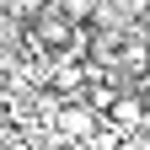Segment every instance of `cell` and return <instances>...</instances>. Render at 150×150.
Instances as JSON below:
<instances>
[{"label":"cell","mask_w":150,"mask_h":150,"mask_svg":"<svg viewBox=\"0 0 150 150\" xmlns=\"http://www.w3.org/2000/svg\"><path fill=\"white\" fill-rule=\"evenodd\" d=\"M107 118L118 123V129H134V123L145 118V102H139V97H112V107H107Z\"/></svg>","instance_id":"obj_1"},{"label":"cell","mask_w":150,"mask_h":150,"mask_svg":"<svg viewBox=\"0 0 150 150\" xmlns=\"http://www.w3.org/2000/svg\"><path fill=\"white\" fill-rule=\"evenodd\" d=\"M59 123L70 129V134H81V129L91 123V112H75V107H64V112H59Z\"/></svg>","instance_id":"obj_2"},{"label":"cell","mask_w":150,"mask_h":150,"mask_svg":"<svg viewBox=\"0 0 150 150\" xmlns=\"http://www.w3.org/2000/svg\"><path fill=\"white\" fill-rule=\"evenodd\" d=\"M64 11L75 16V22H81V16H91V11H97V6H91V0H64Z\"/></svg>","instance_id":"obj_3"}]
</instances>
